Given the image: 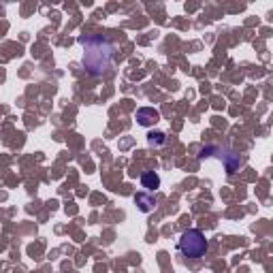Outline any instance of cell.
<instances>
[{
	"instance_id": "cell-5",
	"label": "cell",
	"mask_w": 273,
	"mask_h": 273,
	"mask_svg": "<svg viewBox=\"0 0 273 273\" xmlns=\"http://www.w3.org/2000/svg\"><path fill=\"white\" fill-rule=\"evenodd\" d=\"M141 186H143L147 192L158 190V188H160V177H158V173H154V171L143 173V175H141Z\"/></svg>"
},
{
	"instance_id": "cell-4",
	"label": "cell",
	"mask_w": 273,
	"mask_h": 273,
	"mask_svg": "<svg viewBox=\"0 0 273 273\" xmlns=\"http://www.w3.org/2000/svg\"><path fill=\"white\" fill-rule=\"evenodd\" d=\"M160 119V113L156 111L154 107H141L137 109V122L141 126H154Z\"/></svg>"
},
{
	"instance_id": "cell-6",
	"label": "cell",
	"mask_w": 273,
	"mask_h": 273,
	"mask_svg": "<svg viewBox=\"0 0 273 273\" xmlns=\"http://www.w3.org/2000/svg\"><path fill=\"white\" fill-rule=\"evenodd\" d=\"M135 203L139 205V209L143 211V214H147V211H151L154 209V196H149V194H137L135 196Z\"/></svg>"
},
{
	"instance_id": "cell-2",
	"label": "cell",
	"mask_w": 273,
	"mask_h": 273,
	"mask_svg": "<svg viewBox=\"0 0 273 273\" xmlns=\"http://www.w3.org/2000/svg\"><path fill=\"white\" fill-rule=\"evenodd\" d=\"M177 250L188 258H201L207 252V239L199 228H188V231L181 233L177 241Z\"/></svg>"
},
{
	"instance_id": "cell-7",
	"label": "cell",
	"mask_w": 273,
	"mask_h": 273,
	"mask_svg": "<svg viewBox=\"0 0 273 273\" xmlns=\"http://www.w3.org/2000/svg\"><path fill=\"white\" fill-rule=\"evenodd\" d=\"M147 143H149L151 147L165 145V143H167V135H165V133H149V135H147Z\"/></svg>"
},
{
	"instance_id": "cell-1",
	"label": "cell",
	"mask_w": 273,
	"mask_h": 273,
	"mask_svg": "<svg viewBox=\"0 0 273 273\" xmlns=\"http://www.w3.org/2000/svg\"><path fill=\"white\" fill-rule=\"evenodd\" d=\"M83 45V67L90 75H103L111 67L113 45L101 35H88L81 39Z\"/></svg>"
},
{
	"instance_id": "cell-3",
	"label": "cell",
	"mask_w": 273,
	"mask_h": 273,
	"mask_svg": "<svg viewBox=\"0 0 273 273\" xmlns=\"http://www.w3.org/2000/svg\"><path fill=\"white\" fill-rule=\"evenodd\" d=\"M199 158H201V160H205V158H216V160H220L228 173L239 171V167L244 165V160L239 158V154H235V151H231V149H224V147H220V145H205V147H201Z\"/></svg>"
}]
</instances>
